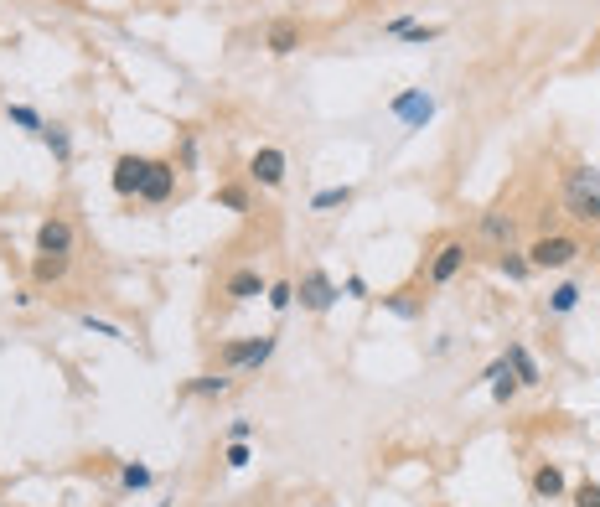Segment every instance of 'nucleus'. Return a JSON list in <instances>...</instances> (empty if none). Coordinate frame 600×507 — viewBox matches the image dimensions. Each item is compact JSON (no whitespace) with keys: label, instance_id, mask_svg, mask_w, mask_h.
Wrapping results in <instances>:
<instances>
[{"label":"nucleus","instance_id":"nucleus-1","mask_svg":"<svg viewBox=\"0 0 600 507\" xmlns=\"http://www.w3.org/2000/svg\"><path fill=\"white\" fill-rule=\"evenodd\" d=\"M559 202H564V213L575 223L600 228V171L595 166H569L564 187H559Z\"/></svg>","mask_w":600,"mask_h":507},{"label":"nucleus","instance_id":"nucleus-2","mask_svg":"<svg viewBox=\"0 0 600 507\" xmlns=\"http://www.w3.org/2000/svg\"><path fill=\"white\" fill-rule=\"evenodd\" d=\"M523 254H528L533 275H538V270H569V264H575V259L585 254V244H580L575 233H559V228H549V233H538Z\"/></svg>","mask_w":600,"mask_h":507},{"label":"nucleus","instance_id":"nucleus-3","mask_svg":"<svg viewBox=\"0 0 600 507\" xmlns=\"http://www.w3.org/2000/svg\"><path fill=\"white\" fill-rule=\"evenodd\" d=\"M275 347H280L275 337H244V342L233 337V342L218 347V363H223L228 373H259L269 357H275Z\"/></svg>","mask_w":600,"mask_h":507},{"label":"nucleus","instance_id":"nucleus-4","mask_svg":"<svg viewBox=\"0 0 600 507\" xmlns=\"http://www.w3.org/2000/svg\"><path fill=\"white\" fill-rule=\"evenodd\" d=\"M171 197H176V161H171V156H150V161H145V176H140L135 202H145V207H166Z\"/></svg>","mask_w":600,"mask_h":507},{"label":"nucleus","instance_id":"nucleus-5","mask_svg":"<svg viewBox=\"0 0 600 507\" xmlns=\"http://www.w3.org/2000/svg\"><path fill=\"white\" fill-rule=\"evenodd\" d=\"M295 301H300V311H316V316H326L337 301H342V285L326 275V270H306L295 280Z\"/></svg>","mask_w":600,"mask_h":507},{"label":"nucleus","instance_id":"nucleus-6","mask_svg":"<svg viewBox=\"0 0 600 507\" xmlns=\"http://www.w3.org/2000/svg\"><path fill=\"white\" fill-rule=\"evenodd\" d=\"M466 238H440V244L430 249V259H425V280L440 290V285H450L461 270H466Z\"/></svg>","mask_w":600,"mask_h":507},{"label":"nucleus","instance_id":"nucleus-7","mask_svg":"<svg viewBox=\"0 0 600 507\" xmlns=\"http://www.w3.org/2000/svg\"><path fill=\"white\" fill-rule=\"evenodd\" d=\"M290 176V156L280 151V145H259V151L249 156V182L264 187V192H280Z\"/></svg>","mask_w":600,"mask_h":507},{"label":"nucleus","instance_id":"nucleus-8","mask_svg":"<svg viewBox=\"0 0 600 507\" xmlns=\"http://www.w3.org/2000/svg\"><path fill=\"white\" fill-rule=\"evenodd\" d=\"M476 238H482L487 249H513V238H518V213L513 207H487L482 218H476Z\"/></svg>","mask_w":600,"mask_h":507},{"label":"nucleus","instance_id":"nucleus-9","mask_svg":"<svg viewBox=\"0 0 600 507\" xmlns=\"http://www.w3.org/2000/svg\"><path fill=\"white\" fill-rule=\"evenodd\" d=\"M388 114H394L404 130H425L430 119H435V99L425 94V88H404V94L388 99Z\"/></svg>","mask_w":600,"mask_h":507},{"label":"nucleus","instance_id":"nucleus-10","mask_svg":"<svg viewBox=\"0 0 600 507\" xmlns=\"http://www.w3.org/2000/svg\"><path fill=\"white\" fill-rule=\"evenodd\" d=\"M73 249H78V228H73L63 213H52V218L37 223V254H63V259H73Z\"/></svg>","mask_w":600,"mask_h":507},{"label":"nucleus","instance_id":"nucleus-11","mask_svg":"<svg viewBox=\"0 0 600 507\" xmlns=\"http://www.w3.org/2000/svg\"><path fill=\"white\" fill-rule=\"evenodd\" d=\"M145 161H150V156H135V151L114 156V166H109V187H114V197L135 202V192H140V176H145Z\"/></svg>","mask_w":600,"mask_h":507},{"label":"nucleus","instance_id":"nucleus-12","mask_svg":"<svg viewBox=\"0 0 600 507\" xmlns=\"http://www.w3.org/2000/svg\"><path fill=\"white\" fill-rule=\"evenodd\" d=\"M528 492H533V502H559V497H569L564 466H559V461H538L533 476H528Z\"/></svg>","mask_w":600,"mask_h":507},{"label":"nucleus","instance_id":"nucleus-13","mask_svg":"<svg viewBox=\"0 0 600 507\" xmlns=\"http://www.w3.org/2000/svg\"><path fill=\"white\" fill-rule=\"evenodd\" d=\"M264 290H269V280L254 270V264H244V270H233V275L223 280V295H228L233 306H244V301H259Z\"/></svg>","mask_w":600,"mask_h":507},{"label":"nucleus","instance_id":"nucleus-14","mask_svg":"<svg viewBox=\"0 0 600 507\" xmlns=\"http://www.w3.org/2000/svg\"><path fill=\"white\" fill-rule=\"evenodd\" d=\"M300 42H306V32H300V21H269V26H264V52H275V57H290V52H300Z\"/></svg>","mask_w":600,"mask_h":507},{"label":"nucleus","instance_id":"nucleus-15","mask_svg":"<svg viewBox=\"0 0 600 507\" xmlns=\"http://www.w3.org/2000/svg\"><path fill=\"white\" fill-rule=\"evenodd\" d=\"M507 368H513V378H518V389H538V383H544V368L533 363V352L523 347V342H507Z\"/></svg>","mask_w":600,"mask_h":507},{"label":"nucleus","instance_id":"nucleus-16","mask_svg":"<svg viewBox=\"0 0 600 507\" xmlns=\"http://www.w3.org/2000/svg\"><path fill=\"white\" fill-rule=\"evenodd\" d=\"M482 383H492V399H497V404H513V399H518V378H513V368H507V357L487 363Z\"/></svg>","mask_w":600,"mask_h":507},{"label":"nucleus","instance_id":"nucleus-17","mask_svg":"<svg viewBox=\"0 0 600 507\" xmlns=\"http://www.w3.org/2000/svg\"><path fill=\"white\" fill-rule=\"evenodd\" d=\"M68 270H73V259H63V254H37L32 259V280L37 285H63Z\"/></svg>","mask_w":600,"mask_h":507},{"label":"nucleus","instance_id":"nucleus-18","mask_svg":"<svg viewBox=\"0 0 600 507\" xmlns=\"http://www.w3.org/2000/svg\"><path fill=\"white\" fill-rule=\"evenodd\" d=\"M228 389H233V373H228V368H218V373H197V378L187 383V394H192V399H223Z\"/></svg>","mask_w":600,"mask_h":507},{"label":"nucleus","instance_id":"nucleus-19","mask_svg":"<svg viewBox=\"0 0 600 507\" xmlns=\"http://www.w3.org/2000/svg\"><path fill=\"white\" fill-rule=\"evenodd\" d=\"M42 145L57 156V166H73V135H68V125H52V119H47V125H42Z\"/></svg>","mask_w":600,"mask_h":507},{"label":"nucleus","instance_id":"nucleus-20","mask_svg":"<svg viewBox=\"0 0 600 507\" xmlns=\"http://www.w3.org/2000/svg\"><path fill=\"white\" fill-rule=\"evenodd\" d=\"M497 275H502V280H513V285H523V280L533 275V264H528L523 249H502V254H497Z\"/></svg>","mask_w":600,"mask_h":507},{"label":"nucleus","instance_id":"nucleus-21","mask_svg":"<svg viewBox=\"0 0 600 507\" xmlns=\"http://www.w3.org/2000/svg\"><path fill=\"white\" fill-rule=\"evenodd\" d=\"M580 295H585V290H580L575 280L554 285V290H549V316H569V311H580Z\"/></svg>","mask_w":600,"mask_h":507},{"label":"nucleus","instance_id":"nucleus-22","mask_svg":"<svg viewBox=\"0 0 600 507\" xmlns=\"http://www.w3.org/2000/svg\"><path fill=\"white\" fill-rule=\"evenodd\" d=\"M150 482H156V471L140 466V461H119V487L125 492H145Z\"/></svg>","mask_w":600,"mask_h":507},{"label":"nucleus","instance_id":"nucleus-23","mask_svg":"<svg viewBox=\"0 0 600 507\" xmlns=\"http://www.w3.org/2000/svg\"><path fill=\"white\" fill-rule=\"evenodd\" d=\"M264 301H269V311H275V316H285V311L295 306V280H269Z\"/></svg>","mask_w":600,"mask_h":507},{"label":"nucleus","instance_id":"nucleus-24","mask_svg":"<svg viewBox=\"0 0 600 507\" xmlns=\"http://www.w3.org/2000/svg\"><path fill=\"white\" fill-rule=\"evenodd\" d=\"M6 119H11L16 130H32V135H42V125H47V119H42L32 104H6Z\"/></svg>","mask_w":600,"mask_h":507},{"label":"nucleus","instance_id":"nucleus-25","mask_svg":"<svg viewBox=\"0 0 600 507\" xmlns=\"http://www.w3.org/2000/svg\"><path fill=\"white\" fill-rule=\"evenodd\" d=\"M78 326H83V332H94V337L125 342V326H114V321H104V316H94V311H83V316H78Z\"/></svg>","mask_w":600,"mask_h":507},{"label":"nucleus","instance_id":"nucleus-26","mask_svg":"<svg viewBox=\"0 0 600 507\" xmlns=\"http://www.w3.org/2000/svg\"><path fill=\"white\" fill-rule=\"evenodd\" d=\"M352 197H357L352 187H326V192H316V197H311V213H332V207H347Z\"/></svg>","mask_w":600,"mask_h":507},{"label":"nucleus","instance_id":"nucleus-27","mask_svg":"<svg viewBox=\"0 0 600 507\" xmlns=\"http://www.w3.org/2000/svg\"><path fill=\"white\" fill-rule=\"evenodd\" d=\"M213 202L244 218V213H249V187H218V192H213Z\"/></svg>","mask_w":600,"mask_h":507},{"label":"nucleus","instance_id":"nucleus-28","mask_svg":"<svg viewBox=\"0 0 600 507\" xmlns=\"http://www.w3.org/2000/svg\"><path fill=\"white\" fill-rule=\"evenodd\" d=\"M249 461H254L249 440H228V451H223V466H228V471H244Z\"/></svg>","mask_w":600,"mask_h":507},{"label":"nucleus","instance_id":"nucleus-29","mask_svg":"<svg viewBox=\"0 0 600 507\" xmlns=\"http://www.w3.org/2000/svg\"><path fill=\"white\" fill-rule=\"evenodd\" d=\"M202 166V145H197V135L187 130L182 135V161H176V171H197Z\"/></svg>","mask_w":600,"mask_h":507},{"label":"nucleus","instance_id":"nucleus-30","mask_svg":"<svg viewBox=\"0 0 600 507\" xmlns=\"http://www.w3.org/2000/svg\"><path fill=\"white\" fill-rule=\"evenodd\" d=\"M383 306L394 311L399 321H414V316H419V301H409V295H383Z\"/></svg>","mask_w":600,"mask_h":507},{"label":"nucleus","instance_id":"nucleus-31","mask_svg":"<svg viewBox=\"0 0 600 507\" xmlns=\"http://www.w3.org/2000/svg\"><path fill=\"white\" fill-rule=\"evenodd\" d=\"M569 502H575V507H600V482H580V487H569Z\"/></svg>","mask_w":600,"mask_h":507},{"label":"nucleus","instance_id":"nucleus-32","mask_svg":"<svg viewBox=\"0 0 600 507\" xmlns=\"http://www.w3.org/2000/svg\"><path fill=\"white\" fill-rule=\"evenodd\" d=\"M342 295H352V301H373V290H368L363 275H347V280H342Z\"/></svg>","mask_w":600,"mask_h":507},{"label":"nucleus","instance_id":"nucleus-33","mask_svg":"<svg viewBox=\"0 0 600 507\" xmlns=\"http://www.w3.org/2000/svg\"><path fill=\"white\" fill-rule=\"evenodd\" d=\"M249 435H254V420H233L228 425V440H249Z\"/></svg>","mask_w":600,"mask_h":507}]
</instances>
